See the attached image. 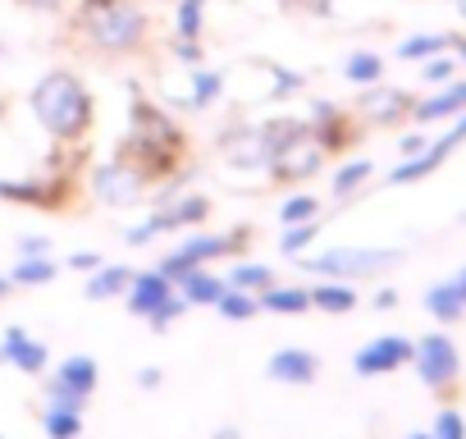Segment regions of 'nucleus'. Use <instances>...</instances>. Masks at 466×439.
Wrapping results in <instances>:
<instances>
[{"label":"nucleus","instance_id":"32","mask_svg":"<svg viewBox=\"0 0 466 439\" xmlns=\"http://www.w3.org/2000/svg\"><path fill=\"white\" fill-rule=\"evenodd\" d=\"M210 19V0H174V42H201Z\"/></svg>","mask_w":466,"mask_h":439},{"label":"nucleus","instance_id":"49","mask_svg":"<svg viewBox=\"0 0 466 439\" xmlns=\"http://www.w3.org/2000/svg\"><path fill=\"white\" fill-rule=\"evenodd\" d=\"M452 56H457V65L466 69V37H452Z\"/></svg>","mask_w":466,"mask_h":439},{"label":"nucleus","instance_id":"33","mask_svg":"<svg viewBox=\"0 0 466 439\" xmlns=\"http://www.w3.org/2000/svg\"><path fill=\"white\" fill-rule=\"evenodd\" d=\"M302 220H325L320 192H289L279 201V225H302Z\"/></svg>","mask_w":466,"mask_h":439},{"label":"nucleus","instance_id":"44","mask_svg":"<svg viewBox=\"0 0 466 439\" xmlns=\"http://www.w3.org/2000/svg\"><path fill=\"white\" fill-rule=\"evenodd\" d=\"M279 10H302V15H334V0H275Z\"/></svg>","mask_w":466,"mask_h":439},{"label":"nucleus","instance_id":"13","mask_svg":"<svg viewBox=\"0 0 466 439\" xmlns=\"http://www.w3.org/2000/svg\"><path fill=\"white\" fill-rule=\"evenodd\" d=\"M0 201L28 206V210H65L74 201L69 174H37V179H5L0 174Z\"/></svg>","mask_w":466,"mask_h":439},{"label":"nucleus","instance_id":"6","mask_svg":"<svg viewBox=\"0 0 466 439\" xmlns=\"http://www.w3.org/2000/svg\"><path fill=\"white\" fill-rule=\"evenodd\" d=\"M151 179L142 174V165L133 160V156H124V151H115V156H106V160H96V165H87V197L96 201V206H106V210H133V206H142L147 197H151Z\"/></svg>","mask_w":466,"mask_h":439},{"label":"nucleus","instance_id":"40","mask_svg":"<svg viewBox=\"0 0 466 439\" xmlns=\"http://www.w3.org/2000/svg\"><path fill=\"white\" fill-rule=\"evenodd\" d=\"M187 311H192V307H187V302H183V293H174V298H169V302H165V307H160V311H156V316H151V321H147V325H151V330H156V334H165V330H169V325H174V321H183V316H187Z\"/></svg>","mask_w":466,"mask_h":439},{"label":"nucleus","instance_id":"41","mask_svg":"<svg viewBox=\"0 0 466 439\" xmlns=\"http://www.w3.org/2000/svg\"><path fill=\"white\" fill-rule=\"evenodd\" d=\"M169 51H174V60L187 65V69L206 65V46H201V42H169Z\"/></svg>","mask_w":466,"mask_h":439},{"label":"nucleus","instance_id":"53","mask_svg":"<svg viewBox=\"0 0 466 439\" xmlns=\"http://www.w3.org/2000/svg\"><path fill=\"white\" fill-rule=\"evenodd\" d=\"M402 439H434L430 430H411V434H402Z\"/></svg>","mask_w":466,"mask_h":439},{"label":"nucleus","instance_id":"31","mask_svg":"<svg viewBox=\"0 0 466 439\" xmlns=\"http://www.w3.org/2000/svg\"><path fill=\"white\" fill-rule=\"evenodd\" d=\"M224 280H228V289H243V293H266L279 275H275V266H266V261H248V257H238L228 271H224Z\"/></svg>","mask_w":466,"mask_h":439},{"label":"nucleus","instance_id":"47","mask_svg":"<svg viewBox=\"0 0 466 439\" xmlns=\"http://www.w3.org/2000/svg\"><path fill=\"white\" fill-rule=\"evenodd\" d=\"M133 380H137V389H160V380H165V371H160V366H142V371H137Z\"/></svg>","mask_w":466,"mask_h":439},{"label":"nucleus","instance_id":"21","mask_svg":"<svg viewBox=\"0 0 466 439\" xmlns=\"http://www.w3.org/2000/svg\"><path fill=\"white\" fill-rule=\"evenodd\" d=\"M425 311H430V321H439V325H457V321L466 316V275L457 271L452 280L430 284V289H425Z\"/></svg>","mask_w":466,"mask_h":439},{"label":"nucleus","instance_id":"54","mask_svg":"<svg viewBox=\"0 0 466 439\" xmlns=\"http://www.w3.org/2000/svg\"><path fill=\"white\" fill-rule=\"evenodd\" d=\"M461 275H466V266H461Z\"/></svg>","mask_w":466,"mask_h":439},{"label":"nucleus","instance_id":"29","mask_svg":"<svg viewBox=\"0 0 466 439\" xmlns=\"http://www.w3.org/2000/svg\"><path fill=\"white\" fill-rule=\"evenodd\" d=\"M60 261L56 257H15V266H10V284L15 289H46V284H56L60 280Z\"/></svg>","mask_w":466,"mask_h":439},{"label":"nucleus","instance_id":"17","mask_svg":"<svg viewBox=\"0 0 466 439\" xmlns=\"http://www.w3.org/2000/svg\"><path fill=\"white\" fill-rule=\"evenodd\" d=\"M466 110V78H452L443 87H425L411 106V124L416 128H434V124H448Z\"/></svg>","mask_w":466,"mask_h":439},{"label":"nucleus","instance_id":"14","mask_svg":"<svg viewBox=\"0 0 466 439\" xmlns=\"http://www.w3.org/2000/svg\"><path fill=\"white\" fill-rule=\"evenodd\" d=\"M411 348H416V339H407V334H375L370 343H361V348L352 352V371H357L361 380L393 375V371L411 366Z\"/></svg>","mask_w":466,"mask_h":439},{"label":"nucleus","instance_id":"4","mask_svg":"<svg viewBox=\"0 0 466 439\" xmlns=\"http://www.w3.org/2000/svg\"><path fill=\"white\" fill-rule=\"evenodd\" d=\"M298 124V115H279V119H233L215 133V151L228 169L238 174H266L279 142L289 138V128Z\"/></svg>","mask_w":466,"mask_h":439},{"label":"nucleus","instance_id":"27","mask_svg":"<svg viewBox=\"0 0 466 439\" xmlns=\"http://www.w3.org/2000/svg\"><path fill=\"white\" fill-rule=\"evenodd\" d=\"M452 51V33H411L393 46V60L398 65H425L430 56H443Z\"/></svg>","mask_w":466,"mask_h":439},{"label":"nucleus","instance_id":"34","mask_svg":"<svg viewBox=\"0 0 466 439\" xmlns=\"http://www.w3.org/2000/svg\"><path fill=\"white\" fill-rule=\"evenodd\" d=\"M316 243H320V220H302V225H284L279 230V252L293 257V261L307 257Z\"/></svg>","mask_w":466,"mask_h":439},{"label":"nucleus","instance_id":"2","mask_svg":"<svg viewBox=\"0 0 466 439\" xmlns=\"http://www.w3.org/2000/svg\"><path fill=\"white\" fill-rule=\"evenodd\" d=\"M28 110L37 128L65 151H78L96 128V97L74 69H46L28 92Z\"/></svg>","mask_w":466,"mask_h":439},{"label":"nucleus","instance_id":"16","mask_svg":"<svg viewBox=\"0 0 466 439\" xmlns=\"http://www.w3.org/2000/svg\"><path fill=\"white\" fill-rule=\"evenodd\" d=\"M307 124L316 128V138L325 142V151H329V156L352 151V147H357V138L366 133V128L357 124V115H352V110H343L339 101H311Z\"/></svg>","mask_w":466,"mask_h":439},{"label":"nucleus","instance_id":"26","mask_svg":"<svg viewBox=\"0 0 466 439\" xmlns=\"http://www.w3.org/2000/svg\"><path fill=\"white\" fill-rule=\"evenodd\" d=\"M224 289H228V280H224L219 271H210V266L192 271V275L178 284V293H183L187 307H210V311H215V302L224 298Z\"/></svg>","mask_w":466,"mask_h":439},{"label":"nucleus","instance_id":"8","mask_svg":"<svg viewBox=\"0 0 466 439\" xmlns=\"http://www.w3.org/2000/svg\"><path fill=\"white\" fill-rule=\"evenodd\" d=\"M329 160H334V156L325 151V142L316 138V128H311L307 119H298V124L289 128V138L279 142V151H275V160H270L266 179H270V183H279V188H298V183L316 179Z\"/></svg>","mask_w":466,"mask_h":439},{"label":"nucleus","instance_id":"37","mask_svg":"<svg viewBox=\"0 0 466 439\" xmlns=\"http://www.w3.org/2000/svg\"><path fill=\"white\" fill-rule=\"evenodd\" d=\"M457 69H461V65H457V56H452V51L430 56V60L420 65V83H425V87H443V83H452V78H457Z\"/></svg>","mask_w":466,"mask_h":439},{"label":"nucleus","instance_id":"23","mask_svg":"<svg viewBox=\"0 0 466 439\" xmlns=\"http://www.w3.org/2000/svg\"><path fill=\"white\" fill-rule=\"evenodd\" d=\"M370 179H375V160H370V156H348V160L334 169V179H329V197H334L339 206H348L352 197L366 192Z\"/></svg>","mask_w":466,"mask_h":439},{"label":"nucleus","instance_id":"45","mask_svg":"<svg viewBox=\"0 0 466 439\" xmlns=\"http://www.w3.org/2000/svg\"><path fill=\"white\" fill-rule=\"evenodd\" d=\"M425 142H430V128H411V133H402V138H398V160H402V156H416Z\"/></svg>","mask_w":466,"mask_h":439},{"label":"nucleus","instance_id":"1","mask_svg":"<svg viewBox=\"0 0 466 439\" xmlns=\"http://www.w3.org/2000/svg\"><path fill=\"white\" fill-rule=\"evenodd\" d=\"M119 151L133 156L142 165V174L156 188H169V192L187 174V156H192L183 124L165 106H156L147 92H137V87L128 92V133H124Z\"/></svg>","mask_w":466,"mask_h":439},{"label":"nucleus","instance_id":"18","mask_svg":"<svg viewBox=\"0 0 466 439\" xmlns=\"http://www.w3.org/2000/svg\"><path fill=\"white\" fill-rule=\"evenodd\" d=\"M174 293H178V284H169L156 266H151V271H133V284H128V293H124V307H128V316L151 321Z\"/></svg>","mask_w":466,"mask_h":439},{"label":"nucleus","instance_id":"38","mask_svg":"<svg viewBox=\"0 0 466 439\" xmlns=\"http://www.w3.org/2000/svg\"><path fill=\"white\" fill-rule=\"evenodd\" d=\"M430 434L434 439H466V416L457 407H439L434 421H430Z\"/></svg>","mask_w":466,"mask_h":439},{"label":"nucleus","instance_id":"28","mask_svg":"<svg viewBox=\"0 0 466 439\" xmlns=\"http://www.w3.org/2000/svg\"><path fill=\"white\" fill-rule=\"evenodd\" d=\"M384 69H389V60H384L380 51H370V46H357V51L343 60V83H352V87L361 92V87H375V83H384Z\"/></svg>","mask_w":466,"mask_h":439},{"label":"nucleus","instance_id":"25","mask_svg":"<svg viewBox=\"0 0 466 439\" xmlns=\"http://www.w3.org/2000/svg\"><path fill=\"white\" fill-rule=\"evenodd\" d=\"M357 284L348 280H316L311 284V311H325V316H348L357 311Z\"/></svg>","mask_w":466,"mask_h":439},{"label":"nucleus","instance_id":"5","mask_svg":"<svg viewBox=\"0 0 466 439\" xmlns=\"http://www.w3.org/2000/svg\"><path fill=\"white\" fill-rule=\"evenodd\" d=\"M248 248H252V230H248V225H233V230H224V234L197 230V234H187L183 243H174V252H165V257L156 261V271H160L169 284H183V280H187L192 271H201V266L248 257Z\"/></svg>","mask_w":466,"mask_h":439},{"label":"nucleus","instance_id":"55","mask_svg":"<svg viewBox=\"0 0 466 439\" xmlns=\"http://www.w3.org/2000/svg\"><path fill=\"white\" fill-rule=\"evenodd\" d=\"M0 56H5V51H0Z\"/></svg>","mask_w":466,"mask_h":439},{"label":"nucleus","instance_id":"52","mask_svg":"<svg viewBox=\"0 0 466 439\" xmlns=\"http://www.w3.org/2000/svg\"><path fill=\"white\" fill-rule=\"evenodd\" d=\"M448 5L457 10V19H466V0H448Z\"/></svg>","mask_w":466,"mask_h":439},{"label":"nucleus","instance_id":"50","mask_svg":"<svg viewBox=\"0 0 466 439\" xmlns=\"http://www.w3.org/2000/svg\"><path fill=\"white\" fill-rule=\"evenodd\" d=\"M210 439H238V425H219Z\"/></svg>","mask_w":466,"mask_h":439},{"label":"nucleus","instance_id":"51","mask_svg":"<svg viewBox=\"0 0 466 439\" xmlns=\"http://www.w3.org/2000/svg\"><path fill=\"white\" fill-rule=\"evenodd\" d=\"M10 293H15V284H10V275H0V302H5Z\"/></svg>","mask_w":466,"mask_h":439},{"label":"nucleus","instance_id":"39","mask_svg":"<svg viewBox=\"0 0 466 439\" xmlns=\"http://www.w3.org/2000/svg\"><path fill=\"white\" fill-rule=\"evenodd\" d=\"M270 69V78H275V97H298V92H307V74H298V69H284V65H266Z\"/></svg>","mask_w":466,"mask_h":439},{"label":"nucleus","instance_id":"42","mask_svg":"<svg viewBox=\"0 0 466 439\" xmlns=\"http://www.w3.org/2000/svg\"><path fill=\"white\" fill-rule=\"evenodd\" d=\"M60 266H65V271H78V275H92L96 266H106V257H101V252H69Z\"/></svg>","mask_w":466,"mask_h":439},{"label":"nucleus","instance_id":"43","mask_svg":"<svg viewBox=\"0 0 466 439\" xmlns=\"http://www.w3.org/2000/svg\"><path fill=\"white\" fill-rule=\"evenodd\" d=\"M15 252H19V257H51V239H46V234H24V239L15 243Z\"/></svg>","mask_w":466,"mask_h":439},{"label":"nucleus","instance_id":"46","mask_svg":"<svg viewBox=\"0 0 466 439\" xmlns=\"http://www.w3.org/2000/svg\"><path fill=\"white\" fill-rule=\"evenodd\" d=\"M15 5H24V10H33V15H65L74 0H15Z\"/></svg>","mask_w":466,"mask_h":439},{"label":"nucleus","instance_id":"12","mask_svg":"<svg viewBox=\"0 0 466 439\" xmlns=\"http://www.w3.org/2000/svg\"><path fill=\"white\" fill-rule=\"evenodd\" d=\"M411 106H416V92L393 87V83H375V87L357 92L352 115L361 128H402V124H411Z\"/></svg>","mask_w":466,"mask_h":439},{"label":"nucleus","instance_id":"15","mask_svg":"<svg viewBox=\"0 0 466 439\" xmlns=\"http://www.w3.org/2000/svg\"><path fill=\"white\" fill-rule=\"evenodd\" d=\"M147 220V230L160 239V234H174V230H197L210 220V197L206 192H165V201L142 215Z\"/></svg>","mask_w":466,"mask_h":439},{"label":"nucleus","instance_id":"30","mask_svg":"<svg viewBox=\"0 0 466 439\" xmlns=\"http://www.w3.org/2000/svg\"><path fill=\"white\" fill-rule=\"evenodd\" d=\"M261 311H270V316H307L311 311V289H302V284H270L266 293H261Z\"/></svg>","mask_w":466,"mask_h":439},{"label":"nucleus","instance_id":"24","mask_svg":"<svg viewBox=\"0 0 466 439\" xmlns=\"http://www.w3.org/2000/svg\"><path fill=\"white\" fill-rule=\"evenodd\" d=\"M128 284H133V266L106 261V266H96V271L87 275L83 293H87V302H119V298L128 293Z\"/></svg>","mask_w":466,"mask_h":439},{"label":"nucleus","instance_id":"7","mask_svg":"<svg viewBox=\"0 0 466 439\" xmlns=\"http://www.w3.org/2000/svg\"><path fill=\"white\" fill-rule=\"evenodd\" d=\"M402 261L398 248H325V252H307L298 257L302 271H311L316 280H348V284H366L389 275Z\"/></svg>","mask_w":466,"mask_h":439},{"label":"nucleus","instance_id":"3","mask_svg":"<svg viewBox=\"0 0 466 439\" xmlns=\"http://www.w3.org/2000/svg\"><path fill=\"white\" fill-rule=\"evenodd\" d=\"M74 37L101 60H128L151 46V10L142 0H110V5H74Z\"/></svg>","mask_w":466,"mask_h":439},{"label":"nucleus","instance_id":"20","mask_svg":"<svg viewBox=\"0 0 466 439\" xmlns=\"http://www.w3.org/2000/svg\"><path fill=\"white\" fill-rule=\"evenodd\" d=\"M266 375L275 380V384H316V375H320V357L311 352V348H279V352H270V362H266Z\"/></svg>","mask_w":466,"mask_h":439},{"label":"nucleus","instance_id":"9","mask_svg":"<svg viewBox=\"0 0 466 439\" xmlns=\"http://www.w3.org/2000/svg\"><path fill=\"white\" fill-rule=\"evenodd\" d=\"M411 366H416L420 384H425L430 393H439V398H452L457 384H461V352H457L452 334H443V330H430V334L416 339Z\"/></svg>","mask_w":466,"mask_h":439},{"label":"nucleus","instance_id":"11","mask_svg":"<svg viewBox=\"0 0 466 439\" xmlns=\"http://www.w3.org/2000/svg\"><path fill=\"white\" fill-rule=\"evenodd\" d=\"M101 384V362L87 357V352H74L56 366V375L46 380V403L56 407H69V412H87L92 393Z\"/></svg>","mask_w":466,"mask_h":439},{"label":"nucleus","instance_id":"36","mask_svg":"<svg viewBox=\"0 0 466 439\" xmlns=\"http://www.w3.org/2000/svg\"><path fill=\"white\" fill-rule=\"evenodd\" d=\"M215 311L224 321H233V325H243V321L261 316V298L257 293H243V289H224V298L215 302Z\"/></svg>","mask_w":466,"mask_h":439},{"label":"nucleus","instance_id":"10","mask_svg":"<svg viewBox=\"0 0 466 439\" xmlns=\"http://www.w3.org/2000/svg\"><path fill=\"white\" fill-rule=\"evenodd\" d=\"M466 142V110L457 115V119H448V128L439 133V138H430L416 156H402V160H393V169H389V183L393 188H407V183H420V179H430V174H439L443 165H448V156L457 151Z\"/></svg>","mask_w":466,"mask_h":439},{"label":"nucleus","instance_id":"22","mask_svg":"<svg viewBox=\"0 0 466 439\" xmlns=\"http://www.w3.org/2000/svg\"><path fill=\"white\" fill-rule=\"evenodd\" d=\"M224 101V69H210V65H197L192 74H187V97L178 101L183 110H192V115H206L210 106H219Z\"/></svg>","mask_w":466,"mask_h":439},{"label":"nucleus","instance_id":"35","mask_svg":"<svg viewBox=\"0 0 466 439\" xmlns=\"http://www.w3.org/2000/svg\"><path fill=\"white\" fill-rule=\"evenodd\" d=\"M42 430H46V439H83V412L46 403L42 407Z\"/></svg>","mask_w":466,"mask_h":439},{"label":"nucleus","instance_id":"48","mask_svg":"<svg viewBox=\"0 0 466 439\" xmlns=\"http://www.w3.org/2000/svg\"><path fill=\"white\" fill-rule=\"evenodd\" d=\"M370 307H375V311H393V307H398V289H380Z\"/></svg>","mask_w":466,"mask_h":439},{"label":"nucleus","instance_id":"19","mask_svg":"<svg viewBox=\"0 0 466 439\" xmlns=\"http://www.w3.org/2000/svg\"><path fill=\"white\" fill-rule=\"evenodd\" d=\"M0 362H10V366L24 371V375H46L51 348H46L42 339H33L24 325H10L5 334H0Z\"/></svg>","mask_w":466,"mask_h":439}]
</instances>
